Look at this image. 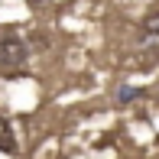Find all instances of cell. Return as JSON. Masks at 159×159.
<instances>
[{
	"label": "cell",
	"instance_id": "cell-4",
	"mask_svg": "<svg viewBox=\"0 0 159 159\" xmlns=\"http://www.w3.org/2000/svg\"><path fill=\"white\" fill-rule=\"evenodd\" d=\"M30 3H42V0H30Z\"/></svg>",
	"mask_w": 159,
	"mask_h": 159
},
{
	"label": "cell",
	"instance_id": "cell-2",
	"mask_svg": "<svg viewBox=\"0 0 159 159\" xmlns=\"http://www.w3.org/2000/svg\"><path fill=\"white\" fill-rule=\"evenodd\" d=\"M0 153H7V156L16 153V133H13L10 120H7L3 114H0Z\"/></svg>",
	"mask_w": 159,
	"mask_h": 159
},
{
	"label": "cell",
	"instance_id": "cell-3",
	"mask_svg": "<svg viewBox=\"0 0 159 159\" xmlns=\"http://www.w3.org/2000/svg\"><path fill=\"white\" fill-rule=\"evenodd\" d=\"M136 98H143V88H130V84H124V88L117 91L120 104H130V101H136Z\"/></svg>",
	"mask_w": 159,
	"mask_h": 159
},
{
	"label": "cell",
	"instance_id": "cell-1",
	"mask_svg": "<svg viewBox=\"0 0 159 159\" xmlns=\"http://www.w3.org/2000/svg\"><path fill=\"white\" fill-rule=\"evenodd\" d=\"M26 55H30V46H26L20 36H3V39H0V62H3L7 68L23 65Z\"/></svg>",
	"mask_w": 159,
	"mask_h": 159
}]
</instances>
